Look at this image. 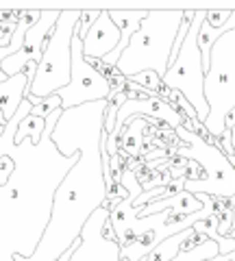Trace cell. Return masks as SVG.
<instances>
[{
    "label": "cell",
    "mask_w": 235,
    "mask_h": 261,
    "mask_svg": "<svg viewBox=\"0 0 235 261\" xmlns=\"http://www.w3.org/2000/svg\"><path fill=\"white\" fill-rule=\"evenodd\" d=\"M183 9L148 11V18L131 37L126 50L116 65L120 74L131 79L135 74L152 70L164 79L170 68V55H172L176 35L183 24Z\"/></svg>",
    "instance_id": "6da1fadb"
},
{
    "label": "cell",
    "mask_w": 235,
    "mask_h": 261,
    "mask_svg": "<svg viewBox=\"0 0 235 261\" xmlns=\"http://www.w3.org/2000/svg\"><path fill=\"white\" fill-rule=\"evenodd\" d=\"M81 11H61V18L46 42L42 63L37 65L35 79L29 85V96L48 98L59 94L72 79V37L76 35Z\"/></svg>",
    "instance_id": "7a4b0ae2"
},
{
    "label": "cell",
    "mask_w": 235,
    "mask_h": 261,
    "mask_svg": "<svg viewBox=\"0 0 235 261\" xmlns=\"http://www.w3.org/2000/svg\"><path fill=\"white\" fill-rule=\"evenodd\" d=\"M174 135L179 137L174 152L179 157L196 161L202 168V174H205L202 181H185V192L209 194L216 198H235V168L224 157V152L216 146L202 142L198 135L190 133L185 126L174 128Z\"/></svg>",
    "instance_id": "3957f363"
},
{
    "label": "cell",
    "mask_w": 235,
    "mask_h": 261,
    "mask_svg": "<svg viewBox=\"0 0 235 261\" xmlns=\"http://www.w3.org/2000/svg\"><path fill=\"white\" fill-rule=\"evenodd\" d=\"M205 98L209 105L207 130L216 140L224 133V122L235 107V29L224 33L212 50V70L205 76Z\"/></svg>",
    "instance_id": "277c9868"
},
{
    "label": "cell",
    "mask_w": 235,
    "mask_h": 261,
    "mask_svg": "<svg viewBox=\"0 0 235 261\" xmlns=\"http://www.w3.org/2000/svg\"><path fill=\"white\" fill-rule=\"evenodd\" d=\"M207 18V9H198L196 18H194L190 33L185 37L181 46V53L176 57L174 63H170V68L164 76V85L179 92L185 100H188L198 113V120L205 124L209 118V105L205 98V68H202V55L198 48V33L202 22Z\"/></svg>",
    "instance_id": "5b68a950"
},
{
    "label": "cell",
    "mask_w": 235,
    "mask_h": 261,
    "mask_svg": "<svg viewBox=\"0 0 235 261\" xmlns=\"http://www.w3.org/2000/svg\"><path fill=\"white\" fill-rule=\"evenodd\" d=\"M111 96V83L96 68H92L85 61L83 55V39L79 35L72 37V79L70 85L59 92L61 109H76L90 102L109 100Z\"/></svg>",
    "instance_id": "8992f818"
},
{
    "label": "cell",
    "mask_w": 235,
    "mask_h": 261,
    "mask_svg": "<svg viewBox=\"0 0 235 261\" xmlns=\"http://www.w3.org/2000/svg\"><path fill=\"white\" fill-rule=\"evenodd\" d=\"M61 18V11H42V18H39L37 24L29 29L27 33V39H24V46L18 55H11L0 63V70L3 74L9 79V76H15V74H22L27 70L29 63H42V57H44V48H46V42L50 37L53 29L57 27V22Z\"/></svg>",
    "instance_id": "52a82bcc"
},
{
    "label": "cell",
    "mask_w": 235,
    "mask_h": 261,
    "mask_svg": "<svg viewBox=\"0 0 235 261\" xmlns=\"http://www.w3.org/2000/svg\"><path fill=\"white\" fill-rule=\"evenodd\" d=\"M120 31L113 24V20L109 18V11L102 9L100 18L96 20V24L92 27V31L87 33V37L83 39V55L85 61H102L105 57H109L116 48L120 46Z\"/></svg>",
    "instance_id": "ba28073f"
},
{
    "label": "cell",
    "mask_w": 235,
    "mask_h": 261,
    "mask_svg": "<svg viewBox=\"0 0 235 261\" xmlns=\"http://www.w3.org/2000/svg\"><path fill=\"white\" fill-rule=\"evenodd\" d=\"M109 11V18L113 20V24L118 27L120 31V46L113 50L109 57H105L102 63L105 65H109V68H116L118 61H120V57H122V53L126 50V46L128 42H131V37L135 35L137 31H140L142 27V22L148 18V11H144V9H128V11H122V9H107Z\"/></svg>",
    "instance_id": "9c48e42d"
},
{
    "label": "cell",
    "mask_w": 235,
    "mask_h": 261,
    "mask_svg": "<svg viewBox=\"0 0 235 261\" xmlns=\"http://www.w3.org/2000/svg\"><path fill=\"white\" fill-rule=\"evenodd\" d=\"M31 81L33 79L29 72H22V74L9 76L5 83H0V124L3 126L9 124V120L20 111Z\"/></svg>",
    "instance_id": "30bf717a"
},
{
    "label": "cell",
    "mask_w": 235,
    "mask_h": 261,
    "mask_svg": "<svg viewBox=\"0 0 235 261\" xmlns=\"http://www.w3.org/2000/svg\"><path fill=\"white\" fill-rule=\"evenodd\" d=\"M205 209V205L196 198L194 194L190 192H181L172 196V198H164V200H155L150 205H144L137 209V218H150V216H157V214H164V211H174L179 216H192V214H198V211Z\"/></svg>",
    "instance_id": "8fae6325"
},
{
    "label": "cell",
    "mask_w": 235,
    "mask_h": 261,
    "mask_svg": "<svg viewBox=\"0 0 235 261\" xmlns=\"http://www.w3.org/2000/svg\"><path fill=\"white\" fill-rule=\"evenodd\" d=\"M194 231L192 228H185L183 233H176V235H172V238H168V240H164L159 244V246L150 252L148 257H146V261H172L176 255L181 252V246H183V242L190 238Z\"/></svg>",
    "instance_id": "7c38bea8"
},
{
    "label": "cell",
    "mask_w": 235,
    "mask_h": 261,
    "mask_svg": "<svg viewBox=\"0 0 235 261\" xmlns=\"http://www.w3.org/2000/svg\"><path fill=\"white\" fill-rule=\"evenodd\" d=\"M44 130H46V120L35 118V116H27L20 122L18 130H15L13 146H20L22 140H27V137H31V144L33 146H39V142H42V137H44Z\"/></svg>",
    "instance_id": "4fadbf2b"
},
{
    "label": "cell",
    "mask_w": 235,
    "mask_h": 261,
    "mask_svg": "<svg viewBox=\"0 0 235 261\" xmlns=\"http://www.w3.org/2000/svg\"><path fill=\"white\" fill-rule=\"evenodd\" d=\"M29 100L33 102V109H31V116H35V118H42L46 120L55 109H59L61 107V98L59 94H53V96H48V98H35V96H29Z\"/></svg>",
    "instance_id": "5bb4252c"
},
{
    "label": "cell",
    "mask_w": 235,
    "mask_h": 261,
    "mask_svg": "<svg viewBox=\"0 0 235 261\" xmlns=\"http://www.w3.org/2000/svg\"><path fill=\"white\" fill-rule=\"evenodd\" d=\"M128 81H133V83H137L140 87H144L146 92H152V94H157L159 87L164 85V79H161L157 72H152V70L142 72V74H135V76H131Z\"/></svg>",
    "instance_id": "9a60e30c"
},
{
    "label": "cell",
    "mask_w": 235,
    "mask_h": 261,
    "mask_svg": "<svg viewBox=\"0 0 235 261\" xmlns=\"http://www.w3.org/2000/svg\"><path fill=\"white\" fill-rule=\"evenodd\" d=\"M100 11L102 9H92V11H81V20H79V27H76V35L81 39L87 37V33L92 31V27L96 24V20L100 18Z\"/></svg>",
    "instance_id": "2e32d148"
},
{
    "label": "cell",
    "mask_w": 235,
    "mask_h": 261,
    "mask_svg": "<svg viewBox=\"0 0 235 261\" xmlns=\"http://www.w3.org/2000/svg\"><path fill=\"white\" fill-rule=\"evenodd\" d=\"M231 15H233V9H207L205 22H207L212 29L218 31V29L226 27V22L231 20Z\"/></svg>",
    "instance_id": "e0dca14e"
},
{
    "label": "cell",
    "mask_w": 235,
    "mask_h": 261,
    "mask_svg": "<svg viewBox=\"0 0 235 261\" xmlns=\"http://www.w3.org/2000/svg\"><path fill=\"white\" fill-rule=\"evenodd\" d=\"M235 128V107L229 111V116H226V122H224V130H233Z\"/></svg>",
    "instance_id": "ac0fdd59"
},
{
    "label": "cell",
    "mask_w": 235,
    "mask_h": 261,
    "mask_svg": "<svg viewBox=\"0 0 235 261\" xmlns=\"http://www.w3.org/2000/svg\"><path fill=\"white\" fill-rule=\"evenodd\" d=\"M3 135H5V126H3V124H0V137H3Z\"/></svg>",
    "instance_id": "d6986e66"
},
{
    "label": "cell",
    "mask_w": 235,
    "mask_h": 261,
    "mask_svg": "<svg viewBox=\"0 0 235 261\" xmlns=\"http://www.w3.org/2000/svg\"><path fill=\"white\" fill-rule=\"evenodd\" d=\"M122 261H128V259H122Z\"/></svg>",
    "instance_id": "ffe728a7"
}]
</instances>
